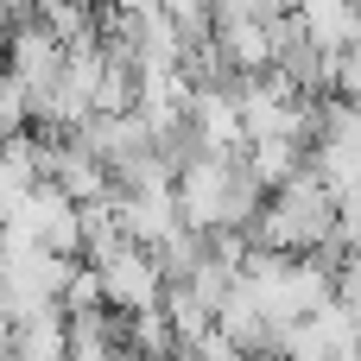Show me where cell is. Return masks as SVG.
<instances>
[{"label":"cell","instance_id":"cell-3","mask_svg":"<svg viewBox=\"0 0 361 361\" xmlns=\"http://www.w3.org/2000/svg\"><path fill=\"white\" fill-rule=\"evenodd\" d=\"M95 267V279H102V305L108 311H146V305H159V267H152V254L146 247H133V241H114L108 254H95L89 260Z\"/></svg>","mask_w":361,"mask_h":361},{"label":"cell","instance_id":"cell-5","mask_svg":"<svg viewBox=\"0 0 361 361\" xmlns=\"http://www.w3.org/2000/svg\"><path fill=\"white\" fill-rule=\"evenodd\" d=\"M6 361H63V311L32 305L6 317Z\"/></svg>","mask_w":361,"mask_h":361},{"label":"cell","instance_id":"cell-9","mask_svg":"<svg viewBox=\"0 0 361 361\" xmlns=\"http://www.w3.org/2000/svg\"><path fill=\"white\" fill-rule=\"evenodd\" d=\"M32 19H38L57 44L95 38V6H82V0H32Z\"/></svg>","mask_w":361,"mask_h":361},{"label":"cell","instance_id":"cell-1","mask_svg":"<svg viewBox=\"0 0 361 361\" xmlns=\"http://www.w3.org/2000/svg\"><path fill=\"white\" fill-rule=\"evenodd\" d=\"M330 216H336V197L324 190V178L311 165H298L286 184H273L247 222V241L254 247H273V254H311L324 235H330Z\"/></svg>","mask_w":361,"mask_h":361},{"label":"cell","instance_id":"cell-8","mask_svg":"<svg viewBox=\"0 0 361 361\" xmlns=\"http://www.w3.org/2000/svg\"><path fill=\"white\" fill-rule=\"evenodd\" d=\"M241 165L254 171L260 190H273V184H286V178L305 165V140H292V133H260V140L241 146Z\"/></svg>","mask_w":361,"mask_h":361},{"label":"cell","instance_id":"cell-11","mask_svg":"<svg viewBox=\"0 0 361 361\" xmlns=\"http://www.w3.org/2000/svg\"><path fill=\"white\" fill-rule=\"evenodd\" d=\"M25 13H32V0H0V25L6 19H25Z\"/></svg>","mask_w":361,"mask_h":361},{"label":"cell","instance_id":"cell-4","mask_svg":"<svg viewBox=\"0 0 361 361\" xmlns=\"http://www.w3.org/2000/svg\"><path fill=\"white\" fill-rule=\"evenodd\" d=\"M114 222L133 247H159L178 228V203L171 184H140V190H114Z\"/></svg>","mask_w":361,"mask_h":361},{"label":"cell","instance_id":"cell-7","mask_svg":"<svg viewBox=\"0 0 361 361\" xmlns=\"http://www.w3.org/2000/svg\"><path fill=\"white\" fill-rule=\"evenodd\" d=\"M209 38H216V51L228 57L235 76L273 63V19H222V25H209Z\"/></svg>","mask_w":361,"mask_h":361},{"label":"cell","instance_id":"cell-2","mask_svg":"<svg viewBox=\"0 0 361 361\" xmlns=\"http://www.w3.org/2000/svg\"><path fill=\"white\" fill-rule=\"evenodd\" d=\"M235 165H241V152H209V146H197L190 159L171 165V203H178L184 228H216L222 222L228 190H235Z\"/></svg>","mask_w":361,"mask_h":361},{"label":"cell","instance_id":"cell-10","mask_svg":"<svg viewBox=\"0 0 361 361\" xmlns=\"http://www.w3.org/2000/svg\"><path fill=\"white\" fill-rule=\"evenodd\" d=\"M95 305H102L95 267H89V260H70V273H63V286H57V311H95Z\"/></svg>","mask_w":361,"mask_h":361},{"label":"cell","instance_id":"cell-6","mask_svg":"<svg viewBox=\"0 0 361 361\" xmlns=\"http://www.w3.org/2000/svg\"><path fill=\"white\" fill-rule=\"evenodd\" d=\"M292 25H298L317 51H349L361 38L355 0H292Z\"/></svg>","mask_w":361,"mask_h":361}]
</instances>
